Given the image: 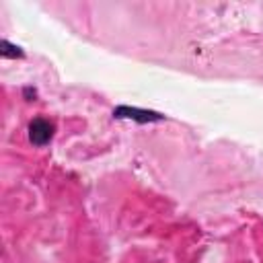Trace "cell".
<instances>
[{"instance_id":"7a4b0ae2","label":"cell","mask_w":263,"mask_h":263,"mask_svg":"<svg viewBox=\"0 0 263 263\" xmlns=\"http://www.w3.org/2000/svg\"><path fill=\"white\" fill-rule=\"evenodd\" d=\"M113 117L117 119H134L138 123H150V121H160L162 115L146 109H136V107H117L113 111Z\"/></svg>"},{"instance_id":"3957f363","label":"cell","mask_w":263,"mask_h":263,"mask_svg":"<svg viewBox=\"0 0 263 263\" xmlns=\"http://www.w3.org/2000/svg\"><path fill=\"white\" fill-rule=\"evenodd\" d=\"M2 58H23V51L16 47V45H10L6 39L2 41Z\"/></svg>"},{"instance_id":"6da1fadb","label":"cell","mask_w":263,"mask_h":263,"mask_svg":"<svg viewBox=\"0 0 263 263\" xmlns=\"http://www.w3.org/2000/svg\"><path fill=\"white\" fill-rule=\"evenodd\" d=\"M53 138V123L45 117H35L29 123V140L35 146H45Z\"/></svg>"}]
</instances>
